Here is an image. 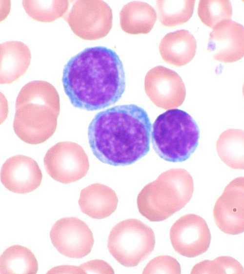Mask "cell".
<instances>
[{
    "label": "cell",
    "instance_id": "27",
    "mask_svg": "<svg viewBox=\"0 0 244 274\" xmlns=\"http://www.w3.org/2000/svg\"><path fill=\"white\" fill-rule=\"evenodd\" d=\"M47 273L84 274V272L80 266L62 265L51 269Z\"/></svg>",
    "mask_w": 244,
    "mask_h": 274
},
{
    "label": "cell",
    "instance_id": "12",
    "mask_svg": "<svg viewBox=\"0 0 244 274\" xmlns=\"http://www.w3.org/2000/svg\"><path fill=\"white\" fill-rule=\"evenodd\" d=\"M145 90L151 100L164 108L179 106L185 97V88L180 75L163 66L153 67L146 73Z\"/></svg>",
    "mask_w": 244,
    "mask_h": 274
},
{
    "label": "cell",
    "instance_id": "28",
    "mask_svg": "<svg viewBox=\"0 0 244 274\" xmlns=\"http://www.w3.org/2000/svg\"><path fill=\"white\" fill-rule=\"evenodd\" d=\"M242 92H243V96H244V85H243V86Z\"/></svg>",
    "mask_w": 244,
    "mask_h": 274
},
{
    "label": "cell",
    "instance_id": "14",
    "mask_svg": "<svg viewBox=\"0 0 244 274\" xmlns=\"http://www.w3.org/2000/svg\"><path fill=\"white\" fill-rule=\"evenodd\" d=\"M42 177L37 162L23 155H16L7 159L0 172L3 185L9 191L18 194L34 191L40 186Z\"/></svg>",
    "mask_w": 244,
    "mask_h": 274
},
{
    "label": "cell",
    "instance_id": "23",
    "mask_svg": "<svg viewBox=\"0 0 244 274\" xmlns=\"http://www.w3.org/2000/svg\"><path fill=\"white\" fill-rule=\"evenodd\" d=\"M198 15L202 22L213 28L221 21L231 20L232 7L229 0H200Z\"/></svg>",
    "mask_w": 244,
    "mask_h": 274
},
{
    "label": "cell",
    "instance_id": "26",
    "mask_svg": "<svg viewBox=\"0 0 244 274\" xmlns=\"http://www.w3.org/2000/svg\"><path fill=\"white\" fill-rule=\"evenodd\" d=\"M84 274H114L112 267L106 262L100 259H94L87 261L80 265Z\"/></svg>",
    "mask_w": 244,
    "mask_h": 274
},
{
    "label": "cell",
    "instance_id": "1",
    "mask_svg": "<svg viewBox=\"0 0 244 274\" xmlns=\"http://www.w3.org/2000/svg\"><path fill=\"white\" fill-rule=\"evenodd\" d=\"M62 83L74 107L87 111L103 109L117 102L124 92L123 66L111 49L86 48L66 63Z\"/></svg>",
    "mask_w": 244,
    "mask_h": 274
},
{
    "label": "cell",
    "instance_id": "4",
    "mask_svg": "<svg viewBox=\"0 0 244 274\" xmlns=\"http://www.w3.org/2000/svg\"><path fill=\"white\" fill-rule=\"evenodd\" d=\"M193 191V179L187 172L172 170L143 188L137 196V207L149 221H162L183 208Z\"/></svg>",
    "mask_w": 244,
    "mask_h": 274
},
{
    "label": "cell",
    "instance_id": "2",
    "mask_svg": "<svg viewBox=\"0 0 244 274\" xmlns=\"http://www.w3.org/2000/svg\"><path fill=\"white\" fill-rule=\"evenodd\" d=\"M151 127L142 108L133 104L114 106L97 113L90 123L89 146L102 163L130 165L149 152Z\"/></svg>",
    "mask_w": 244,
    "mask_h": 274
},
{
    "label": "cell",
    "instance_id": "20",
    "mask_svg": "<svg viewBox=\"0 0 244 274\" xmlns=\"http://www.w3.org/2000/svg\"><path fill=\"white\" fill-rule=\"evenodd\" d=\"M0 274H36L37 260L27 248L15 245L7 248L0 258Z\"/></svg>",
    "mask_w": 244,
    "mask_h": 274
},
{
    "label": "cell",
    "instance_id": "10",
    "mask_svg": "<svg viewBox=\"0 0 244 274\" xmlns=\"http://www.w3.org/2000/svg\"><path fill=\"white\" fill-rule=\"evenodd\" d=\"M50 237L52 244L62 255L81 258L91 251L94 239L88 225L75 217L57 220L52 227Z\"/></svg>",
    "mask_w": 244,
    "mask_h": 274
},
{
    "label": "cell",
    "instance_id": "25",
    "mask_svg": "<svg viewBox=\"0 0 244 274\" xmlns=\"http://www.w3.org/2000/svg\"><path fill=\"white\" fill-rule=\"evenodd\" d=\"M181 268L178 261L169 255L157 256L146 265L142 274H181Z\"/></svg>",
    "mask_w": 244,
    "mask_h": 274
},
{
    "label": "cell",
    "instance_id": "11",
    "mask_svg": "<svg viewBox=\"0 0 244 274\" xmlns=\"http://www.w3.org/2000/svg\"><path fill=\"white\" fill-rule=\"evenodd\" d=\"M213 214L216 225L225 234L244 232V176L236 177L226 185L215 203Z\"/></svg>",
    "mask_w": 244,
    "mask_h": 274
},
{
    "label": "cell",
    "instance_id": "16",
    "mask_svg": "<svg viewBox=\"0 0 244 274\" xmlns=\"http://www.w3.org/2000/svg\"><path fill=\"white\" fill-rule=\"evenodd\" d=\"M196 39L185 29L167 33L162 39L159 46L163 60L178 67L190 62L196 54Z\"/></svg>",
    "mask_w": 244,
    "mask_h": 274
},
{
    "label": "cell",
    "instance_id": "19",
    "mask_svg": "<svg viewBox=\"0 0 244 274\" xmlns=\"http://www.w3.org/2000/svg\"><path fill=\"white\" fill-rule=\"evenodd\" d=\"M219 157L234 169L244 170V130L229 129L224 131L216 142Z\"/></svg>",
    "mask_w": 244,
    "mask_h": 274
},
{
    "label": "cell",
    "instance_id": "24",
    "mask_svg": "<svg viewBox=\"0 0 244 274\" xmlns=\"http://www.w3.org/2000/svg\"><path fill=\"white\" fill-rule=\"evenodd\" d=\"M191 274H244V268L233 257L221 256L213 260H204L196 264Z\"/></svg>",
    "mask_w": 244,
    "mask_h": 274
},
{
    "label": "cell",
    "instance_id": "17",
    "mask_svg": "<svg viewBox=\"0 0 244 274\" xmlns=\"http://www.w3.org/2000/svg\"><path fill=\"white\" fill-rule=\"evenodd\" d=\"M1 84H9L18 79L27 70L31 59L29 48L19 41L0 44Z\"/></svg>",
    "mask_w": 244,
    "mask_h": 274
},
{
    "label": "cell",
    "instance_id": "15",
    "mask_svg": "<svg viewBox=\"0 0 244 274\" xmlns=\"http://www.w3.org/2000/svg\"><path fill=\"white\" fill-rule=\"evenodd\" d=\"M78 203L83 213L92 218L100 219L107 217L115 211L118 198L109 187L94 183L81 190Z\"/></svg>",
    "mask_w": 244,
    "mask_h": 274
},
{
    "label": "cell",
    "instance_id": "22",
    "mask_svg": "<svg viewBox=\"0 0 244 274\" xmlns=\"http://www.w3.org/2000/svg\"><path fill=\"white\" fill-rule=\"evenodd\" d=\"M23 7L32 19L51 22L62 17L69 6L68 0H23Z\"/></svg>",
    "mask_w": 244,
    "mask_h": 274
},
{
    "label": "cell",
    "instance_id": "8",
    "mask_svg": "<svg viewBox=\"0 0 244 274\" xmlns=\"http://www.w3.org/2000/svg\"><path fill=\"white\" fill-rule=\"evenodd\" d=\"M112 11L102 0H78L66 20L72 31L86 40H96L105 37L112 27Z\"/></svg>",
    "mask_w": 244,
    "mask_h": 274
},
{
    "label": "cell",
    "instance_id": "3",
    "mask_svg": "<svg viewBox=\"0 0 244 274\" xmlns=\"http://www.w3.org/2000/svg\"><path fill=\"white\" fill-rule=\"evenodd\" d=\"M60 111V97L53 85L44 80L28 82L16 99L14 132L28 144L43 143L55 133Z\"/></svg>",
    "mask_w": 244,
    "mask_h": 274
},
{
    "label": "cell",
    "instance_id": "5",
    "mask_svg": "<svg viewBox=\"0 0 244 274\" xmlns=\"http://www.w3.org/2000/svg\"><path fill=\"white\" fill-rule=\"evenodd\" d=\"M151 138L153 148L161 158L169 162H183L196 150L200 130L195 120L186 112L170 109L155 119Z\"/></svg>",
    "mask_w": 244,
    "mask_h": 274
},
{
    "label": "cell",
    "instance_id": "13",
    "mask_svg": "<svg viewBox=\"0 0 244 274\" xmlns=\"http://www.w3.org/2000/svg\"><path fill=\"white\" fill-rule=\"evenodd\" d=\"M212 29L207 50L215 60L232 63L244 57V26L242 24L231 19L226 20Z\"/></svg>",
    "mask_w": 244,
    "mask_h": 274
},
{
    "label": "cell",
    "instance_id": "7",
    "mask_svg": "<svg viewBox=\"0 0 244 274\" xmlns=\"http://www.w3.org/2000/svg\"><path fill=\"white\" fill-rule=\"evenodd\" d=\"M47 174L55 180L63 184L78 181L87 173L88 157L78 144L59 142L46 153L43 159Z\"/></svg>",
    "mask_w": 244,
    "mask_h": 274
},
{
    "label": "cell",
    "instance_id": "18",
    "mask_svg": "<svg viewBox=\"0 0 244 274\" xmlns=\"http://www.w3.org/2000/svg\"><path fill=\"white\" fill-rule=\"evenodd\" d=\"M157 20V13L148 3L140 1L129 2L120 13V25L125 32L137 35L151 31Z\"/></svg>",
    "mask_w": 244,
    "mask_h": 274
},
{
    "label": "cell",
    "instance_id": "6",
    "mask_svg": "<svg viewBox=\"0 0 244 274\" xmlns=\"http://www.w3.org/2000/svg\"><path fill=\"white\" fill-rule=\"evenodd\" d=\"M155 245L152 229L137 219L117 224L110 232L107 246L113 257L127 267L137 266L152 252Z\"/></svg>",
    "mask_w": 244,
    "mask_h": 274
},
{
    "label": "cell",
    "instance_id": "21",
    "mask_svg": "<svg viewBox=\"0 0 244 274\" xmlns=\"http://www.w3.org/2000/svg\"><path fill=\"white\" fill-rule=\"evenodd\" d=\"M195 3V0H157L161 23L173 27L187 22L193 15Z\"/></svg>",
    "mask_w": 244,
    "mask_h": 274
},
{
    "label": "cell",
    "instance_id": "9",
    "mask_svg": "<svg viewBox=\"0 0 244 274\" xmlns=\"http://www.w3.org/2000/svg\"><path fill=\"white\" fill-rule=\"evenodd\" d=\"M211 239L207 223L203 218L195 214L181 216L170 230L173 248L177 253L187 257H195L206 252Z\"/></svg>",
    "mask_w": 244,
    "mask_h": 274
}]
</instances>
